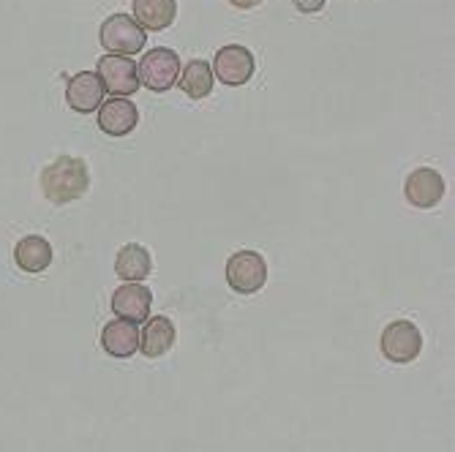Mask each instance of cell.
<instances>
[{"label": "cell", "mask_w": 455, "mask_h": 452, "mask_svg": "<svg viewBox=\"0 0 455 452\" xmlns=\"http://www.w3.org/2000/svg\"><path fill=\"white\" fill-rule=\"evenodd\" d=\"M91 188V170L88 163L76 155H60L41 172V191L52 204H68L79 196H85Z\"/></svg>", "instance_id": "cell-1"}, {"label": "cell", "mask_w": 455, "mask_h": 452, "mask_svg": "<svg viewBox=\"0 0 455 452\" xmlns=\"http://www.w3.org/2000/svg\"><path fill=\"white\" fill-rule=\"evenodd\" d=\"M180 58L178 52H172L170 47H156L150 52H145V58L137 66V76H140V85H145L148 91L164 93L170 91L178 76H180Z\"/></svg>", "instance_id": "cell-2"}, {"label": "cell", "mask_w": 455, "mask_h": 452, "mask_svg": "<svg viewBox=\"0 0 455 452\" xmlns=\"http://www.w3.org/2000/svg\"><path fill=\"white\" fill-rule=\"evenodd\" d=\"M145 41H148V33L129 14H112L101 25V47L109 55L129 58V55L145 50Z\"/></svg>", "instance_id": "cell-3"}, {"label": "cell", "mask_w": 455, "mask_h": 452, "mask_svg": "<svg viewBox=\"0 0 455 452\" xmlns=\"http://www.w3.org/2000/svg\"><path fill=\"white\" fill-rule=\"evenodd\" d=\"M379 349L395 365H406L411 360H418L420 352H423L420 327L415 321H406V319H398V321L387 324L385 333H382V341H379Z\"/></svg>", "instance_id": "cell-4"}, {"label": "cell", "mask_w": 455, "mask_h": 452, "mask_svg": "<svg viewBox=\"0 0 455 452\" xmlns=\"http://www.w3.org/2000/svg\"><path fill=\"white\" fill-rule=\"evenodd\" d=\"M227 283L240 295H257L267 283V262L257 251H237L227 262Z\"/></svg>", "instance_id": "cell-5"}, {"label": "cell", "mask_w": 455, "mask_h": 452, "mask_svg": "<svg viewBox=\"0 0 455 452\" xmlns=\"http://www.w3.org/2000/svg\"><path fill=\"white\" fill-rule=\"evenodd\" d=\"M99 79L104 91H109L112 96H134L140 88V76H137V66L132 58L123 55H104L99 60Z\"/></svg>", "instance_id": "cell-6"}, {"label": "cell", "mask_w": 455, "mask_h": 452, "mask_svg": "<svg viewBox=\"0 0 455 452\" xmlns=\"http://www.w3.org/2000/svg\"><path fill=\"white\" fill-rule=\"evenodd\" d=\"M213 76H219L224 85H229V88L245 85V82L254 76V55L248 52L245 47H240V44L221 47L216 52Z\"/></svg>", "instance_id": "cell-7"}, {"label": "cell", "mask_w": 455, "mask_h": 452, "mask_svg": "<svg viewBox=\"0 0 455 452\" xmlns=\"http://www.w3.org/2000/svg\"><path fill=\"white\" fill-rule=\"evenodd\" d=\"M403 194L409 204H415L420 210H431L444 196V178L431 167H420L406 178Z\"/></svg>", "instance_id": "cell-8"}, {"label": "cell", "mask_w": 455, "mask_h": 452, "mask_svg": "<svg viewBox=\"0 0 455 452\" xmlns=\"http://www.w3.org/2000/svg\"><path fill=\"white\" fill-rule=\"evenodd\" d=\"M140 112L132 99L115 96L109 101H101L99 107V129L109 137H126L137 129Z\"/></svg>", "instance_id": "cell-9"}, {"label": "cell", "mask_w": 455, "mask_h": 452, "mask_svg": "<svg viewBox=\"0 0 455 452\" xmlns=\"http://www.w3.org/2000/svg\"><path fill=\"white\" fill-rule=\"evenodd\" d=\"M66 101L74 112L91 115L101 107L104 101V85L96 71H79L68 79L66 85Z\"/></svg>", "instance_id": "cell-10"}, {"label": "cell", "mask_w": 455, "mask_h": 452, "mask_svg": "<svg viewBox=\"0 0 455 452\" xmlns=\"http://www.w3.org/2000/svg\"><path fill=\"white\" fill-rule=\"evenodd\" d=\"M150 303H153V295L142 283H123L112 292V311L120 319L134 321V324H142L150 319Z\"/></svg>", "instance_id": "cell-11"}, {"label": "cell", "mask_w": 455, "mask_h": 452, "mask_svg": "<svg viewBox=\"0 0 455 452\" xmlns=\"http://www.w3.org/2000/svg\"><path fill=\"white\" fill-rule=\"evenodd\" d=\"M101 346L109 357L129 360L140 352V327L126 319H115L101 330Z\"/></svg>", "instance_id": "cell-12"}, {"label": "cell", "mask_w": 455, "mask_h": 452, "mask_svg": "<svg viewBox=\"0 0 455 452\" xmlns=\"http://www.w3.org/2000/svg\"><path fill=\"white\" fill-rule=\"evenodd\" d=\"M178 341V330L172 319L167 316H153L145 321V330L140 333V349L145 357H164Z\"/></svg>", "instance_id": "cell-13"}, {"label": "cell", "mask_w": 455, "mask_h": 452, "mask_svg": "<svg viewBox=\"0 0 455 452\" xmlns=\"http://www.w3.org/2000/svg\"><path fill=\"white\" fill-rule=\"evenodd\" d=\"M178 17V0H134V20L148 33L167 30Z\"/></svg>", "instance_id": "cell-14"}, {"label": "cell", "mask_w": 455, "mask_h": 452, "mask_svg": "<svg viewBox=\"0 0 455 452\" xmlns=\"http://www.w3.org/2000/svg\"><path fill=\"white\" fill-rule=\"evenodd\" d=\"M14 262L20 270L25 273H44L52 262V245L50 240L38 237V234H30V237H22L14 249Z\"/></svg>", "instance_id": "cell-15"}, {"label": "cell", "mask_w": 455, "mask_h": 452, "mask_svg": "<svg viewBox=\"0 0 455 452\" xmlns=\"http://www.w3.org/2000/svg\"><path fill=\"white\" fill-rule=\"evenodd\" d=\"M115 273L117 278H123L126 283H140L150 275V254L145 245L140 242H129L123 245L117 259H115Z\"/></svg>", "instance_id": "cell-16"}, {"label": "cell", "mask_w": 455, "mask_h": 452, "mask_svg": "<svg viewBox=\"0 0 455 452\" xmlns=\"http://www.w3.org/2000/svg\"><path fill=\"white\" fill-rule=\"evenodd\" d=\"M180 91L188 96V99H208L211 91H213V68L211 63L204 60H191L186 68H180Z\"/></svg>", "instance_id": "cell-17"}, {"label": "cell", "mask_w": 455, "mask_h": 452, "mask_svg": "<svg viewBox=\"0 0 455 452\" xmlns=\"http://www.w3.org/2000/svg\"><path fill=\"white\" fill-rule=\"evenodd\" d=\"M292 4H295V9L303 12V14H316V12L324 9V0H292Z\"/></svg>", "instance_id": "cell-18"}, {"label": "cell", "mask_w": 455, "mask_h": 452, "mask_svg": "<svg viewBox=\"0 0 455 452\" xmlns=\"http://www.w3.org/2000/svg\"><path fill=\"white\" fill-rule=\"evenodd\" d=\"M229 4H232L235 9H243V12H245V9H257V6L262 4V0H229Z\"/></svg>", "instance_id": "cell-19"}]
</instances>
